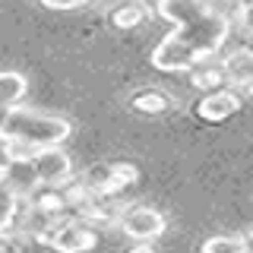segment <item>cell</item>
Returning a JSON list of instances; mask_svg holds the SVG:
<instances>
[{
    "mask_svg": "<svg viewBox=\"0 0 253 253\" xmlns=\"http://www.w3.org/2000/svg\"><path fill=\"white\" fill-rule=\"evenodd\" d=\"M241 22H244V26H250V32H253V3L244 10V19H241Z\"/></svg>",
    "mask_w": 253,
    "mask_h": 253,
    "instance_id": "d6986e66",
    "label": "cell"
},
{
    "mask_svg": "<svg viewBox=\"0 0 253 253\" xmlns=\"http://www.w3.org/2000/svg\"><path fill=\"white\" fill-rule=\"evenodd\" d=\"M16 215H19V200H16L10 190L3 187V180H0V231H6L16 221Z\"/></svg>",
    "mask_w": 253,
    "mask_h": 253,
    "instance_id": "5bb4252c",
    "label": "cell"
},
{
    "mask_svg": "<svg viewBox=\"0 0 253 253\" xmlns=\"http://www.w3.org/2000/svg\"><path fill=\"white\" fill-rule=\"evenodd\" d=\"M130 108L139 111V114H162V111L168 108V95L155 92V89L139 92V95H133V98H130Z\"/></svg>",
    "mask_w": 253,
    "mask_h": 253,
    "instance_id": "7c38bea8",
    "label": "cell"
},
{
    "mask_svg": "<svg viewBox=\"0 0 253 253\" xmlns=\"http://www.w3.org/2000/svg\"><path fill=\"white\" fill-rule=\"evenodd\" d=\"M0 253H3V247H0Z\"/></svg>",
    "mask_w": 253,
    "mask_h": 253,
    "instance_id": "d4e9b609",
    "label": "cell"
},
{
    "mask_svg": "<svg viewBox=\"0 0 253 253\" xmlns=\"http://www.w3.org/2000/svg\"><path fill=\"white\" fill-rule=\"evenodd\" d=\"M142 19H146V6L136 3V0L121 3L114 13H111V22H114L117 29H136V26H142Z\"/></svg>",
    "mask_w": 253,
    "mask_h": 253,
    "instance_id": "8fae6325",
    "label": "cell"
},
{
    "mask_svg": "<svg viewBox=\"0 0 253 253\" xmlns=\"http://www.w3.org/2000/svg\"><path fill=\"white\" fill-rule=\"evenodd\" d=\"M244 47H247V51H250V54H253V42H250V44H244Z\"/></svg>",
    "mask_w": 253,
    "mask_h": 253,
    "instance_id": "cb8c5ba5",
    "label": "cell"
},
{
    "mask_svg": "<svg viewBox=\"0 0 253 253\" xmlns=\"http://www.w3.org/2000/svg\"><path fill=\"white\" fill-rule=\"evenodd\" d=\"M13 155H16V149H13V142L10 139H3L0 136V174L6 171V165L13 162Z\"/></svg>",
    "mask_w": 253,
    "mask_h": 253,
    "instance_id": "ac0fdd59",
    "label": "cell"
},
{
    "mask_svg": "<svg viewBox=\"0 0 253 253\" xmlns=\"http://www.w3.org/2000/svg\"><path fill=\"white\" fill-rule=\"evenodd\" d=\"M225 76H221V70H206V73H196L193 76V85H200V89H209V92H215V89H225Z\"/></svg>",
    "mask_w": 253,
    "mask_h": 253,
    "instance_id": "2e32d148",
    "label": "cell"
},
{
    "mask_svg": "<svg viewBox=\"0 0 253 253\" xmlns=\"http://www.w3.org/2000/svg\"><path fill=\"white\" fill-rule=\"evenodd\" d=\"M241 244H244V253H253V231H250V234H244V237H241Z\"/></svg>",
    "mask_w": 253,
    "mask_h": 253,
    "instance_id": "ffe728a7",
    "label": "cell"
},
{
    "mask_svg": "<svg viewBox=\"0 0 253 253\" xmlns=\"http://www.w3.org/2000/svg\"><path fill=\"white\" fill-rule=\"evenodd\" d=\"M29 92V79L16 70H0V105L3 108H19Z\"/></svg>",
    "mask_w": 253,
    "mask_h": 253,
    "instance_id": "30bf717a",
    "label": "cell"
},
{
    "mask_svg": "<svg viewBox=\"0 0 253 253\" xmlns=\"http://www.w3.org/2000/svg\"><path fill=\"white\" fill-rule=\"evenodd\" d=\"M10 111H13V108H3V105H0V130H3V124H6V117H10Z\"/></svg>",
    "mask_w": 253,
    "mask_h": 253,
    "instance_id": "44dd1931",
    "label": "cell"
},
{
    "mask_svg": "<svg viewBox=\"0 0 253 253\" xmlns=\"http://www.w3.org/2000/svg\"><path fill=\"white\" fill-rule=\"evenodd\" d=\"M221 76H225V83L231 85H247L253 79V54L247 47H237L225 57V67H221Z\"/></svg>",
    "mask_w": 253,
    "mask_h": 253,
    "instance_id": "9c48e42d",
    "label": "cell"
},
{
    "mask_svg": "<svg viewBox=\"0 0 253 253\" xmlns=\"http://www.w3.org/2000/svg\"><path fill=\"white\" fill-rule=\"evenodd\" d=\"M89 0H42V6L47 10H76V6H85Z\"/></svg>",
    "mask_w": 253,
    "mask_h": 253,
    "instance_id": "e0dca14e",
    "label": "cell"
},
{
    "mask_svg": "<svg viewBox=\"0 0 253 253\" xmlns=\"http://www.w3.org/2000/svg\"><path fill=\"white\" fill-rule=\"evenodd\" d=\"M29 162L38 174V184L47 187V190H57L70 180L73 174V158L63 152L60 146H51V149H38V152H29Z\"/></svg>",
    "mask_w": 253,
    "mask_h": 253,
    "instance_id": "277c9868",
    "label": "cell"
},
{
    "mask_svg": "<svg viewBox=\"0 0 253 253\" xmlns=\"http://www.w3.org/2000/svg\"><path fill=\"white\" fill-rule=\"evenodd\" d=\"M241 111V95L234 89H215V92H206L200 101H196V114L209 124H221L228 121L231 114Z\"/></svg>",
    "mask_w": 253,
    "mask_h": 253,
    "instance_id": "52a82bcc",
    "label": "cell"
},
{
    "mask_svg": "<svg viewBox=\"0 0 253 253\" xmlns=\"http://www.w3.org/2000/svg\"><path fill=\"white\" fill-rule=\"evenodd\" d=\"M165 228H168V221H165V215L158 209H152V206H130L121 215V231L136 244L158 241V237L165 234Z\"/></svg>",
    "mask_w": 253,
    "mask_h": 253,
    "instance_id": "3957f363",
    "label": "cell"
},
{
    "mask_svg": "<svg viewBox=\"0 0 253 253\" xmlns=\"http://www.w3.org/2000/svg\"><path fill=\"white\" fill-rule=\"evenodd\" d=\"M133 168H126V165H105V168H95L85 174V187L92 190V193L105 196V193H114V190H121L124 184H130L133 180Z\"/></svg>",
    "mask_w": 253,
    "mask_h": 253,
    "instance_id": "ba28073f",
    "label": "cell"
},
{
    "mask_svg": "<svg viewBox=\"0 0 253 253\" xmlns=\"http://www.w3.org/2000/svg\"><path fill=\"white\" fill-rule=\"evenodd\" d=\"M42 241H47L57 253H89L98 244V234L85 221H63V225L47 228V234Z\"/></svg>",
    "mask_w": 253,
    "mask_h": 253,
    "instance_id": "5b68a950",
    "label": "cell"
},
{
    "mask_svg": "<svg viewBox=\"0 0 253 253\" xmlns=\"http://www.w3.org/2000/svg\"><path fill=\"white\" fill-rule=\"evenodd\" d=\"M130 253H155L152 247H149V244H136V247H133Z\"/></svg>",
    "mask_w": 253,
    "mask_h": 253,
    "instance_id": "7402d4cb",
    "label": "cell"
},
{
    "mask_svg": "<svg viewBox=\"0 0 253 253\" xmlns=\"http://www.w3.org/2000/svg\"><path fill=\"white\" fill-rule=\"evenodd\" d=\"M203 253H244L241 237H228V234H215L209 241H203Z\"/></svg>",
    "mask_w": 253,
    "mask_h": 253,
    "instance_id": "9a60e30c",
    "label": "cell"
},
{
    "mask_svg": "<svg viewBox=\"0 0 253 253\" xmlns=\"http://www.w3.org/2000/svg\"><path fill=\"white\" fill-rule=\"evenodd\" d=\"M155 10L162 19L174 22V29L152 51V67L162 73H187L203 60L225 47L231 26L221 22L203 0H158Z\"/></svg>",
    "mask_w": 253,
    "mask_h": 253,
    "instance_id": "6da1fadb",
    "label": "cell"
},
{
    "mask_svg": "<svg viewBox=\"0 0 253 253\" xmlns=\"http://www.w3.org/2000/svg\"><path fill=\"white\" fill-rule=\"evenodd\" d=\"M0 180H3V187L10 190L19 203L22 200H32V196L42 190V184H38V174H35V168H32L29 155H22V152L13 155V162L6 165V171L0 174Z\"/></svg>",
    "mask_w": 253,
    "mask_h": 253,
    "instance_id": "8992f818",
    "label": "cell"
},
{
    "mask_svg": "<svg viewBox=\"0 0 253 253\" xmlns=\"http://www.w3.org/2000/svg\"><path fill=\"white\" fill-rule=\"evenodd\" d=\"M244 89H247V92L253 95V79H250V83H247V85H244Z\"/></svg>",
    "mask_w": 253,
    "mask_h": 253,
    "instance_id": "603a6c76",
    "label": "cell"
},
{
    "mask_svg": "<svg viewBox=\"0 0 253 253\" xmlns=\"http://www.w3.org/2000/svg\"><path fill=\"white\" fill-rule=\"evenodd\" d=\"M203 3L209 6V10L215 13L221 22H228V26L241 22L244 19V10H247V3H244V0H203Z\"/></svg>",
    "mask_w": 253,
    "mask_h": 253,
    "instance_id": "4fadbf2b",
    "label": "cell"
},
{
    "mask_svg": "<svg viewBox=\"0 0 253 253\" xmlns=\"http://www.w3.org/2000/svg\"><path fill=\"white\" fill-rule=\"evenodd\" d=\"M73 126H70L67 117L57 114H44V111H29V108H13L10 117H6L0 136L10 139L16 152L29 155L38 152V149H51V146H63L70 139Z\"/></svg>",
    "mask_w": 253,
    "mask_h": 253,
    "instance_id": "7a4b0ae2",
    "label": "cell"
}]
</instances>
